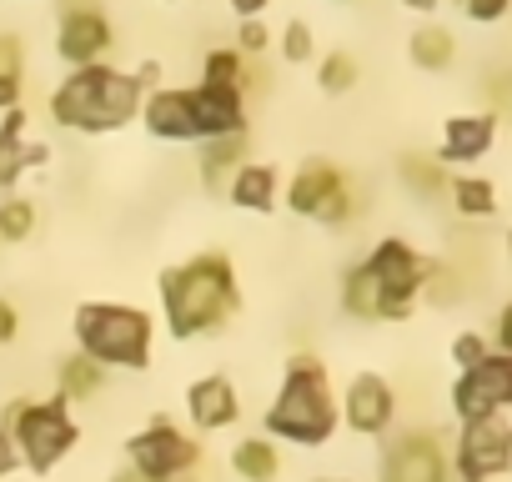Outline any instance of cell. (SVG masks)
<instances>
[{"mask_svg": "<svg viewBox=\"0 0 512 482\" xmlns=\"http://www.w3.org/2000/svg\"><path fill=\"white\" fill-rule=\"evenodd\" d=\"M161 66L146 61L141 71H121V66H81L71 71L56 91H51V116L66 131H86V136H106L121 131L141 116V101L156 91Z\"/></svg>", "mask_w": 512, "mask_h": 482, "instance_id": "6da1fadb", "label": "cell"}, {"mask_svg": "<svg viewBox=\"0 0 512 482\" xmlns=\"http://www.w3.org/2000/svg\"><path fill=\"white\" fill-rule=\"evenodd\" d=\"M492 146H497V111H457V116L442 121L437 161L442 166H467V161H482Z\"/></svg>", "mask_w": 512, "mask_h": 482, "instance_id": "5bb4252c", "label": "cell"}, {"mask_svg": "<svg viewBox=\"0 0 512 482\" xmlns=\"http://www.w3.org/2000/svg\"><path fill=\"white\" fill-rule=\"evenodd\" d=\"M31 231H36V201L31 196H6L0 201V241H6V247L31 241Z\"/></svg>", "mask_w": 512, "mask_h": 482, "instance_id": "f1b7e54d", "label": "cell"}, {"mask_svg": "<svg viewBox=\"0 0 512 482\" xmlns=\"http://www.w3.org/2000/svg\"><path fill=\"white\" fill-rule=\"evenodd\" d=\"M277 51H282L287 66H307V61L317 56V31H312L307 21H287L282 36H277Z\"/></svg>", "mask_w": 512, "mask_h": 482, "instance_id": "f546056e", "label": "cell"}, {"mask_svg": "<svg viewBox=\"0 0 512 482\" xmlns=\"http://www.w3.org/2000/svg\"><path fill=\"white\" fill-rule=\"evenodd\" d=\"M156 287H161L166 332L176 342L211 337L241 312V287H236V267L226 252H196L181 267H166Z\"/></svg>", "mask_w": 512, "mask_h": 482, "instance_id": "7a4b0ae2", "label": "cell"}, {"mask_svg": "<svg viewBox=\"0 0 512 482\" xmlns=\"http://www.w3.org/2000/svg\"><path fill=\"white\" fill-rule=\"evenodd\" d=\"M357 81H362V66H357L352 51H327V56L317 61V86H322L327 96H347Z\"/></svg>", "mask_w": 512, "mask_h": 482, "instance_id": "83f0119b", "label": "cell"}, {"mask_svg": "<svg viewBox=\"0 0 512 482\" xmlns=\"http://www.w3.org/2000/svg\"><path fill=\"white\" fill-rule=\"evenodd\" d=\"M407 56H412V66L417 71H447L452 61H457V36L447 31V26H437V21H427V26H417L412 36H407Z\"/></svg>", "mask_w": 512, "mask_h": 482, "instance_id": "603a6c76", "label": "cell"}, {"mask_svg": "<svg viewBox=\"0 0 512 482\" xmlns=\"http://www.w3.org/2000/svg\"><path fill=\"white\" fill-rule=\"evenodd\" d=\"M171 6H176V0H171Z\"/></svg>", "mask_w": 512, "mask_h": 482, "instance_id": "ee69618b", "label": "cell"}, {"mask_svg": "<svg viewBox=\"0 0 512 482\" xmlns=\"http://www.w3.org/2000/svg\"><path fill=\"white\" fill-rule=\"evenodd\" d=\"M457 482H492L512 472V422L507 417H477L457 427V442L447 447Z\"/></svg>", "mask_w": 512, "mask_h": 482, "instance_id": "9c48e42d", "label": "cell"}, {"mask_svg": "<svg viewBox=\"0 0 512 482\" xmlns=\"http://www.w3.org/2000/svg\"><path fill=\"white\" fill-rule=\"evenodd\" d=\"M231 472L241 482H277L282 477V447L272 437H241L231 447Z\"/></svg>", "mask_w": 512, "mask_h": 482, "instance_id": "7402d4cb", "label": "cell"}, {"mask_svg": "<svg viewBox=\"0 0 512 482\" xmlns=\"http://www.w3.org/2000/svg\"><path fill=\"white\" fill-rule=\"evenodd\" d=\"M111 46H116V26L106 21L101 6H91V0H71V6H61L56 56H61L71 71H81V66H101Z\"/></svg>", "mask_w": 512, "mask_h": 482, "instance_id": "7c38bea8", "label": "cell"}, {"mask_svg": "<svg viewBox=\"0 0 512 482\" xmlns=\"http://www.w3.org/2000/svg\"><path fill=\"white\" fill-rule=\"evenodd\" d=\"M457 6H462V0H457Z\"/></svg>", "mask_w": 512, "mask_h": 482, "instance_id": "7bdbcfd3", "label": "cell"}, {"mask_svg": "<svg viewBox=\"0 0 512 482\" xmlns=\"http://www.w3.org/2000/svg\"><path fill=\"white\" fill-rule=\"evenodd\" d=\"M397 176H402V186H407L412 196H437V191H447V181H452L437 156H417V151H407V156L397 161Z\"/></svg>", "mask_w": 512, "mask_h": 482, "instance_id": "4316f807", "label": "cell"}, {"mask_svg": "<svg viewBox=\"0 0 512 482\" xmlns=\"http://www.w3.org/2000/svg\"><path fill=\"white\" fill-rule=\"evenodd\" d=\"M21 96H26V81H21V76H0V116L16 111Z\"/></svg>", "mask_w": 512, "mask_h": 482, "instance_id": "8d00e7d4", "label": "cell"}, {"mask_svg": "<svg viewBox=\"0 0 512 482\" xmlns=\"http://www.w3.org/2000/svg\"><path fill=\"white\" fill-rule=\"evenodd\" d=\"M76 347L106 372H146L151 367V312L131 302H81L76 307Z\"/></svg>", "mask_w": 512, "mask_h": 482, "instance_id": "277c9868", "label": "cell"}, {"mask_svg": "<svg viewBox=\"0 0 512 482\" xmlns=\"http://www.w3.org/2000/svg\"><path fill=\"white\" fill-rule=\"evenodd\" d=\"M492 352H502V357H512V297L497 307V317H492Z\"/></svg>", "mask_w": 512, "mask_h": 482, "instance_id": "836d02e7", "label": "cell"}, {"mask_svg": "<svg viewBox=\"0 0 512 482\" xmlns=\"http://www.w3.org/2000/svg\"><path fill=\"white\" fill-rule=\"evenodd\" d=\"M191 111H196V146L216 136H241L246 131V96L221 91V86H191Z\"/></svg>", "mask_w": 512, "mask_h": 482, "instance_id": "2e32d148", "label": "cell"}, {"mask_svg": "<svg viewBox=\"0 0 512 482\" xmlns=\"http://www.w3.org/2000/svg\"><path fill=\"white\" fill-rule=\"evenodd\" d=\"M337 407H342V422L357 437H387L392 422H397V387L382 372H357L347 382V392L337 397Z\"/></svg>", "mask_w": 512, "mask_h": 482, "instance_id": "4fadbf2b", "label": "cell"}, {"mask_svg": "<svg viewBox=\"0 0 512 482\" xmlns=\"http://www.w3.org/2000/svg\"><path fill=\"white\" fill-rule=\"evenodd\" d=\"M106 482H136V477H131V472H116V477H106Z\"/></svg>", "mask_w": 512, "mask_h": 482, "instance_id": "60d3db41", "label": "cell"}, {"mask_svg": "<svg viewBox=\"0 0 512 482\" xmlns=\"http://www.w3.org/2000/svg\"><path fill=\"white\" fill-rule=\"evenodd\" d=\"M46 156H51V146L26 136V111H21V106L0 116V186L11 191V186H16L31 166H41Z\"/></svg>", "mask_w": 512, "mask_h": 482, "instance_id": "ac0fdd59", "label": "cell"}, {"mask_svg": "<svg viewBox=\"0 0 512 482\" xmlns=\"http://www.w3.org/2000/svg\"><path fill=\"white\" fill-rule=\"evenodd\" d=\"M0 76H26L21 36H11V31H0Z\"/></svg>", "mask_w": 512, "mask_h": 482, "instance_id": "e575fe53", "label": "cell"}, {"mask_svg": "<svg viewBox=\"0 0 512 482\" xmlns=\"http://www.w3.org/2000/svg\"><path fill=\"white\" fill-rule=\"evenodd\" d=\"M6 432H11V442L21 452V467H31L41 477L56 472L81 442V422L71 417V407L61 397H41V402L36 397H16L6 407Z\"/></svg>", "mask_w": 512, "mask_h": 482, "instance_id": "5b68a950", "label": "cell"}, {"mask_svg": "<svg viewBox=\"0 0 512 482\" xmlns=\"http://www.w3.org/2000/svg\"><path fill=\"white\" fill-rule=\"evenodd\" d=\"M362 267L372 272V282L382 292V322H407L417 297H427L432 277L442 272L432 257H422L412 241H402V236H382L377 247L362 257Z\"/></svg>", "mask_w": 512, "mask_h": 482, "instance_id": "8992f818", "label": "cell"}, {"mask_svg": "<svg viewBox=\"0 0 512 482\" xmlns=\"http://www.w3.org/2000/svg\"><path fill=\"white\" fill-rule=\"evenodd\" d=\"M337 427H342V407H337L327 362L322 357H292L272 407L262 412V437H272L277 447L282 442H292V447H327Z\"/></svg>", "mask_w": 512, "mask_h": 482, "instance_id": "3957f363", "label": "cell"}, {"mask_svg": "<svg viewBox=\"0 0 512 482\" xmlns=\"http://www.w3.org/2000/svg\"><path fill=\"white\" fill-rule=\"evenodd\" d=\"M447 201H452V211L457 216H467V221H487V216H497V186L487 181V176H452L447 181Z\"/></svg>", "mask_w": 512, "mask_h": 482, "instance_id": "d4e9b609", "label": "cell"}, {"mask_svg": "<svg viewBox=\"0 0 512 482\" xmlns=\"http://www.w3.org/2000/svg\"><path fill=\"white\" fill-rule=\"evenodd\" d=\"M502 247H507V267H512V231H507V241H502Z\"/></svg>", "mask_w": 512, "mask_h": 482, "instance_id": "b9f144b4", "label": "cell"}, {"mask_svg": "<svg viewBox=\"0 0 512 482\" xmlns=\"http://www.w3.org/2000/svg\"><path fill=\"white\" fill-rule=\"evenodd\" d=\"M272 41H277V36H272L262 21H241V26H236V51H241L246 61H251V56H267Z\"/></svg>", "mask_w": 512, "mask_h": 482, "instance_id": "1f68e13d", "label": "cell"}, {"mask_svg": "<svg viewBox=\"0 0 512 482\" xmlns=\"http://www.w3.org/2000/svg\"><path fill=\"white\" fill-rule=\"evenodd\" d=\"M201 86H221V91L246 96V91L262 86V81H256L251 61H246L236 46H211V51H206V61H201Z\"/></svg>", "mask_w": 512, "mask_h": 482, "instance_id": "ffe728a7", "label": "cell"}, {"mask_svg": "<svg viewBox=\"0 0 512 482\" xmlns=\"http://www.w3.org/2000/svg\"><path fill=\"white\" fill-rule=\"evenodd\" d=\"M101 392H106V367H96L91 357L76 352V357H66V362L56 367V397H61L66 407H71V402L81 407V402H91V397H101Z\"/></svg>", "mask_w": 512, "mask_h": 482, "instance_id": "cb8c5ba5", "label": "cell"}, {"mask_svg": "<svg viewBox=\"0 0 512 482\" xmlns=\"http://www.w3.org/2000/svg\"><path fill=\"white\" fill-rule=\"evenodd\" d=\"M246 151H251L246 131H241V136H216V141H201V186L226 191V181H231V176L246 166Z\"/></svg>", "mask_w": 512, "mask_h": 482, "instance_id": "44dd1931", "label": "cell"}, {"mask_svg": "<svg viewBox=\"0 0 512 482\" xmlns=\"http://www.w3.org/2000/svg\"><path fill=\"white\" fill-rule=\"evenodd\" d=\"M16 467H21V452H16V442H11L6 422H0V477H11Z\"/></svg>", "mask_w": 512, "mask_h": 482, "instance_id": "74e56055", "label": "cell"}, {"mask_svg": "<svg viewBox=\"0 0 512 482\" xmlns=\"http://www.w3.org/2000/svg\"><path fill=\"white\" fill-rule=\"evenodd\" d=\"M462 16L472 26H497L512 16V0H462Z\"/></svg>", "mask_w": 512, "mask_h": 482, "instance_id": "d6a6232c", "label": "cell"}, {"mask_svg": "<svg viewBox=\"0 0 512 482\" xmlns=\"http://www.w3.org/2000/svg\"><path fill=\"white\" fill-rule=\"evenodd\" d=\"M342 312L352 322H382V292H377V282L362 262L347 267V277H342Z\"/></svg>", "mask_w": 512, "mask_h": 482, "instance_id": "484cf974", "label": "cell"}, {"mask_svg": "<svg viewBox=\"0 0 512 482\" xmlns=\"http://www.w3.org/2000/svg\"><path fill=\"white\" fill-rule=\"evenodd\" d=\"M277 186H282L277 166H267V161H246V166L226 181V201L241 206V211H277Z\"/></svg>", "mask_w": 512, "mask_h": 482, "instance_id": "d6986e66", "label": "cell"}, {"mask_svg": "<svg viewBox=\"0 0 512 482\" xmlns=\"http://www.w3.org/2000/svg\"><path fill=\"white\" fill-rule=\"evenodd\" d=\"M16 337H21V312H16V302L0 297V347H11Z\"/></svg>", "mask_w": 512, "mask_h": 482, "instance_id": "d590c367", "label": "cell"}, {"mask_svg": "<svg viewBox=\"0 0 512 482\" xmlns=\"http://www.w3.org/2000/svg\"><path fill=\"white\" fill-rule=\"evenodd\" d=\"M487 352H492L487 332H457V337H452V362H457V372L477 367V362H482Z\"/></svg>", "mask_w": 512, "mask_h": 482, "instance_id": "4dcf8cb0", "label": "cell"}, {"mask_svg": "<svg viewBox=\"0 0 512 482\" xmlns=\"http://www.w3.org/2000/svg\"><path fill=\"white\" fill-rule=\"evenodd\" d=\"M272 6V0H231V11H236V21H262V11Z\"/></svg>", "mask_w": 512, "mask_h": 482, "instance_id": "f35d334b", "label": "cell"}, {"mask_svg": "<svg viewBox=\"0 0 512 482\" xmlns=\"http://www.w3.org/2000/svg\"><path fill=\"white\" fill-rule=\"evenodd\" d=\"M206 447L181 432L171 417H151L141 432L126 437V462H131V477L136 482H181L201 467Z\"/></svg>", "mask_w": 512, "mask_h": 482, "instance_id": "52a82bcc", "label": "cell"}, {"mask_svg": "<svg viewBox=\"0 0 512 482\" xmlns=\"http://www.w3.org/2000/svg\"><path fill=\"white\" fill-rule=\"evenodd\" d=\"M402 6H407V11H422V16H432V11L442 6V0H402Z\"/></svg>", "mask_w": 512, "mask_h": 482, "instance_id": "ab89813d", "label": "cell"}, {"mask_svg": "<svg viewBox=\"0 0 512 482\" xmlns=\"http://www.w3.org/2000/svg\"><path fill=\"white\" fill-rule=\"evenodd\" d=\"M186 417L196 432H226L241 422V397H236V382L211 372V377H196L186 387Z\"/></svg>", "mask_w": 512, "mask_h": 482, "instance_id": "9a60e30c", "label": "cell"}, {"mask_svg": "<svg viewBox=\"0 0 512 482\" xmlns=\"http://www.w3.org/2000/svg\"><path fill=\"white\" fill-rule=\"evenodd\" d=\"M141 126L156 141H196V111H191V91L181 86H156L141 101Z\"/></svg>", "mask_w": 512, "mask_h": 482, "instance_id": "e0dca14e", "label": "cell"}, {"mask_svg": "<svg viewBox=\"0 0 512 482\" xmlns=\"http://www.w3.org/2000/svg\"><path fill=\"white\" fill-rule=\"evenodd\" d=\"M382 482H452V457L442 432L412 427L382 447Z\"/></svg>", "mask_w": 512, "mask_h": 482, "instance_id": "8fae6325", "label": "cell"}, {"mask_svg": "<svg viewBox=\"0 0 512 482\" xmlns=\"http://www.w3.org/2000/svg\"><path fill=\"white\" fill-rule=\"evenodd\" d=\"M512 412V357L487 352L477 367L457 372L452 382V417L477 422V417H507Z\"/></svg>", "mask_w": 512, "mask_h": 482, "instance_id": "30bf717a", "label": "cell"}, {"mask_svg": "<svg viewBox=\"0 0 512 482\" xmlns=\"http://www.w3.org/2000/svg\"><path fill=\"white\" fill-rule=\"evenodd\" d=\"M357 191H352V181L342 176V166L337 161H327V156H307L297 171H292V181H287V211H297V216H307V221H322V226H347L352 216H357Z\"/></svg>", "mask_w": 512, "mask_h": 482, "instance_id": "ba28073f", "label": "cell"}]
</instances>
